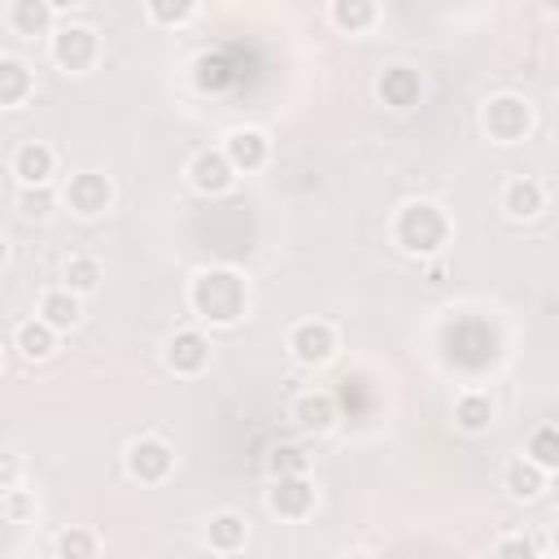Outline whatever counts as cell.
<instances>
[{
	"label": "cell",
	"mask_w": 559,
	"mask_h": 559,
	"mask_svg": "<svg viewBox=\"0 0 559 559\" xmlns=\"http://www.w3.org/2000/svg\"><path fill=\"white\" fill-rule=\"evenodd\" d=\"M188 306L197 319H205L214 328H231L249 310V284L231 266H205L188 284Z\"/></svg>",
	"instance_id": "cell-1"
},
{
	"label": "cell",
	"mask_w": 559,
	"mask_h": 559,
	"mask_svg": "<svg viewBox=\"0 0 559 559\" xmlns=\"http://www.w3.org/2000/svg\"><path fill=\"white\" fill-rule=\"evenodd\" d=\"M441 354H445L450 367L476 376V371H485V367L498 362L502 341H498V332H493L480 314H463V319H454V323L441 332Z\"/></svg>",
	"instance_id": "cell-2"
},
{
	"label": "cell",
	"mask_w": 559,
	"mask_h": 559,
	"mask_svg": "<svg viewBox=\"0 0 559 559\" xmlns=\"http://www.w3.org/2000/svg\"><path fill=\"white\" fill-rule=\"evenodd\" d=\"M393 240H397V249H406L415 258H432L450 240V218L432 201H406L393 218Z\"/></svg>",
	"instance_id": "cell-3"
},
{
	"label": "cell",
	"mask_w": 559,
	"mask_h": 559,
	"mask_svg": "<svg viewBox=\"0 0 559 559\" xmlns=\"http://www.w3.org/2000/svg\"><path fill=\"white\" fill-rule=\"evenodd\" d=\"M480 122H485L489 140H498V144H520V140L533 131V105H528L524 96H515V92H502V96H489Z\"/></svg>",
	"instance_id": "cell-4"
},
{
	"label": "cell",
	"mask_w": 559,
	"mask_h": 559,
	"mask_svg": "<svg viewBox=\"0 0 559 559\" xmlns=\"http://www.w3.org/2000/svg\"><path fill=\"white\" fill-rule=\"evenodd\" d=\"M96 52H100V39H96L92 26H83V22H66V26L52 31V61H57L66 74H83V70H92Z\"/></svg>",
	"instance_id": "cell-5"
},
{
	"label": "cell",
	"mask_w": 559,
	"mask_h": 559,
	"mask_svg": "<svg viewBox=\"0 0 559 559\" xmlns=\"http://www.w3.org/2000/svg\"><path fill=\"white\" fill-rule=\"evenodd\" d=\"M314 502H319V493H314V480L306 472L271 476V489H266L271 515H280V520H306L314 511Z\"/></svg>",
	"instance_id": "cell-6"
},
{
	"label": "cell",
	"mask_w": 559,
	"mask_h": 559,
	"mask_svg": "<svg viewBox=\"0 0 559 559\" xmlns=\"http://www.w3.org/2000/svg\"><path fill=\"white\" fill-rule=\"evenodd\" d=\"M127 472L140 485H162L175 472V450L162 437H135L127 445Z\"/></svg>",
	"instance_id": "cell-7"
},
{
	"label": "cell",
	"mask_w": 559,
	"mask_h": 559,
	"mask_svg": "<svg viewBox=\"0 0 559 559\" xmlns=\"http://www.w3.org/2000/svg\"><path fill=\"white\" fill-rule=\"evenodd\" d=\"M66 205H70L79 218L105 214V210L114 205V183H109V175H100V170H79V175H70V183H66Z\"/></svg>",
	"instance_id": "cell-8"
},
{
	"label": "cell",
	"mask_w": 559,
	"mask_h": 559,
	"mask_svg": "<svg viewBox=\"0 0 559 559\" xmlns=\"http://www.w3.org/2000/svg\"><path fill=\"white\" fill-rule=\"evenodd\" d=\"M288 349H293V358L301 367H323L336 354V328L323 323V319H306V323H297L288 332Z\"/></svg>",
	"instance_id": "cell-9"
},
{
	"label": "cell",
	"mask_w": 559,
	"mask_h": 559,
	"mask_svg": "<svg viewBox=\"0 0 559 559\" xmlns=\"http://www.w3.org/2000/svg\"><path fill=\"white\" fill-rule=\"evenodd\" d=\"M223 157L231 162L236 175H253V170L266 166L271 140H266L258 127H236V131H227V140H223Z\"/></svg>",
	"instance_id": "cell-10"
},
{
	"label": "cell",
	"mask_w": 559,
	"mask_h": 559,
	"mask_svg": "<svg viewBox=\"0 0 559 559\" xmlns=\"http://www.w3.org/2000/svg\"><path fill=\"white\" fill-rule=\"evenodd\" d=\"M188 183H192L201 197H223V192L236 183V170H231V162L223 157V148H201V153L188 162Z\"/></svg>",
	"instance_id": "cell-11"
},
{
	"label": "cell",
	"mask_w": 559,
	"mask_h": 559,
	"mask_svg": "<svg viewBox=\"0 0 559 559\" xmlns=\"http://www.w3.org/2000/svg\"><path fill=\"white\" fill-rule=\"evenodd\" d=\"M166 367L175 376H201L210 367V341H205V332H197V328L175 332L166 341Z\"/></svg>",
	"instance_id": "cell-12"
},
{
	"label": "cell",
	"mask_w": 559,
	"mask_h": 559,
	"mask_svg": "<svg viewBox=\"0 0 559 559\" xmlns=\"http://www.w3.org/2000/svg\"><path fill=\"white\" fill-rule=\"evenodd\" d=\"M419 92H424V83H419V74H415L411 66H389V70L376 79V96H380L389 109H397V114L415 109V105H419Z\"/></svg>",
	"instance_id": "cell-13"
},
{
	"label": "cell",
	"mask_w": 559,
	"mask_h": 559,
	"mask_svg": "<svg viewBox=\"0 0 559 559\" xmlns=\"http://www.w3.org/2000/svg\"><path fill=\"white\" fill-rule=\"evenodd\" d=\"M236 79H240V70L231 66V57H227V48H214V52H201V57L192 61V83H197L201 92H210V96H218V92H227V87H236Z\"/></svg>",
	"instance_id": "cell-14"
},
{
	"label": "cell",
	"mask_w": 559,
	"mask_h": 559,
	"mask_svg": "<svg viewBox=\"0 0 559 559\" xmlns=\"http://www.w3.org/2000/svg\"><path fill=\"white\" fill-rule=\"evenodd\" d=\"M336 419H341V406H336L332 393H301L293 402V424L301 432H328Z\"/></svg>",
	"instance_id": "cell-15"
},
{
	"label": "cell",
	"mask_w": 559,
	"mask_h": 559,
	"mask_svg": "<svg viewBox=\"0 0 559 559\" xmlns=\"http://www.w3.org/2000/svg\"><path fill=\"white\" fill-rule=\"evenodd\" d=\"M57 170V153L44 144V140H26L17 153H13V175L22 183H48Z\"/></svg>",
	"instance_id": "cell-16"
},
{
	"label": "cell",
	"mask_w": 559,
	"mask_h": 559,
	"mask_svg": "<svg viewBox=\"0 0 559 559\" xmlns=\"http://www.w3.org/2000/svg\"><path fill=\"white\" fill-rule=\"evenodd\" d=\"M502 210H507L511 218H537V214L546 210V188H542L537 179L520 175V179H511V183L502 188Z\"/></svg>",
	"instance_id": "cell-17"
},
{
	"label": "cell",
	"mask_w": 559,
	"mask_h": 559,
	"mask_svg": "<svg viewBox=\"0 0 559 559\" xmlns=\"http://www.w3.org/2000/svg\"><path fill=\"white\" fill-rule=\"evenodd\" d=\"M39 319H44L48 328H57V332H70V328L83 319L79 293H74V288H48V293L39 297Z\"/></svg>",
	"instance_id": "cell-18"
},
{
	"label": "cell",
	"mask_w": 559,
	"mask_h": 559,
	"mask_svg": "<svg viewBox=\"0 0 559 559\" xmlns=\"http://www.w3.org/2000/svg\"><path fill=\"white\" fill-rule=\"evenodd\" d=\"M52 9H48V0H13L9 4V26H13V35H22V39H39V35H52Z\"/></svg>",
	"instance_id": "cell-19"
},
{
	"label": "cell",
	"mask_w": 559,
	"mask_h": 559,
	"mask_svg": "<svg viewBox=\"0 0 559 559\" xmlns=\"http://www.w3.org/2000/svg\"><path fill=\"white\" fill-rule=\"evenodd\" d=\"M205 542H210V550H218V555H236V550H245V542H249V524H245V515H236V511H218V515L210 520V528H205Z\"/></svg>",
	"instance_id": "cell-20"
},
{
	"label": "cell",
	"mask_w": 559,
	"mask_h": 559,
	"mask_svg": "<svg viewBox=\"0 0 559 559\" xmlns=\"http://www.w3.org/2000/svg\"><path fill=\"white\" fill-rule=\"evenodd\" d=\"M31 92H35V79H31V70H26V61H17V57H0V109H17V105H26Z\"/></svg>",
	"instance_id": "cell-21"
},
{
	"label": "cell",
	"mask_w": 559,
	"mask_h": 559,
	"mask_svg": "<svg viewBox=\"0 0 559 559\" xmlns=\"http://www.w3.org/2000/svg\"><path fill=\"white\" fill-rule=\"evenodd\" d=\"M502 485H507V493H511L515 502H533V498L546 489V472H542L537 463H528V459H515V463H507Z\"/></svg>",
	"instance_id": "cell-22"
},
{
	"label": "cell",
	"mask_w": 559,
	"mask_h": 559,
	"mask_svg": "<svg viewBox=\"0 0 559 559\" xmlns=\"http://www.w3.org/2000/svg\"><path fill=\"white\" fill-rule=\"evenodd\" d=\"M454 424L463 432H485L493 424V397L480 393V389H467L459 402H454Z\"/></svg>",
	"instance_id": "cell-23"
},
{
	"label": "cell",
	"mask_w": 559,
	"mask_h": 559,
	"mask_svg": "<svg viewBox=\"0 0 559 559\" xmlns=\"http://www.w3.org/2000/svg\"><path fill=\"white\" fill-rule=\"evenodd\" d=\"M17 349H22V358H31V362L52 358V349H57V328H48L39 314L26 319V323L17 328Z\"/></svg>",
	"instance_id": "cell-24"
},
{
	"label": "cell",
	"mask_w": 559,
	"mask_h": 559,
	"mask_svg": "<svg viewBox=\"0 0 559 559\" xmlns=\"http://www.w3.org/2000/svg\"><path fill=\"white\" fill-rule=\"evenodd\" d=\"M376 0H332V22L345 31V35H362L376 26Z\"/></svg>",
	"instance_id": "cell-25"
},
{
	"label": "cell",
	"mask_w": 559,
	"mask_h": 559,
	"mask_svg": "<svg viewBox=\"0 0 559 559\" xmlns=\"http://www.w3.org/2000/svg\"><path fill=\"white\" fill-rule=\"evenodd\" d=\"M524 459L537 463L542 472H555V467H559V428H555V424L533 428V437H528V454H524Z\"/></svg>",
	"instance_id": "cell-26"
},
{
	"label": "cell",
	"mask_w": 559,
	"mask_h": 559,
	"mask_svg": "<svg viewBox=\"0 0 559 559\" xmlns=\"http://www.w3.org/2000/svg\"><path fill=\"white\" fill-rule=\"evenodd\" d=\"M144 9H148V17H153L157 26H166V31L188 26V22L197 17V0H144Z\"/></svg>",
	"instance_id": "cell-27"
},
{
	"label": "cell",
	"mask_w": 559,
	"mask_h": 559,
	"mask_svg": "<svg viewBox=\"0 0 559 559\" xmlns=\"http://www.w3.org/2000/svg\"><path fill=\"white\" fill-rule=\"evenodd\" d=\"M100 275H105V271H100L96 258H70V262H66V288H74L79 297H83V293H96V288H100Z\"/></svg>",
	"instance_id": "cell-28"
},
{
	"label": "cell",
	"mask_w": 559,
	"mask_h": 559,
	"mask_svg": "<svg viewBox=\"0 0 559 559\" xmlns=\"http://www.w3.org/2000/svg\"><path fill=\"white\" fill-rule=\"evenodd\" d=\"M17 210L26 218H48L57 210V192L48 183H22V197H17Z\"/></svg>",
	"instance_id": "cell-29"
},
{
	"label": "cell",
	"mask_w": 559,
	"mask_h": 559,
	"mask_svg": "<svg viewBox=\"0 0 559 559\" xmlns=\"http://www.w3.org/2000/svg\"><path fill=\"white\" fill-rule=\"evenodd\" d=\"M306 467H310V454L301 445H271V454H266L271 476H293V472H306Z\"/></svg>",
	"instance_id": "cell-30"
},
{
	"label": "cell",
	"mask_w": 559,
	"mask_h": 559,
	"mask_svg": "<svg viewBox=\"0 0 559 559\" xmlns=\"http://www.w3.org/2000/svg\"><path fill=\"white\" fill-rule=\"evenodd\" d=\"M52 550H57L61 559H92V555L100 550V542H96V533H87V528H66Z\"/></svg>",
	"instance_id": "cell-31"
},
{
	"label": "cell",
	"mask_w": 559,
	"mask_h": 559,
	"mask_svg": "<svg viewBox=\"0 0 559 559\" xmlns=\"http://www.w3.org/2000/svg\"><path fill=\"white\" fill-rule=\"evenodd\" d=\"M4 498H0V511H4V520L9 524H22V520H31L35 515V498L26 493V489H17V485H9V489H0Z\"/></svg>",
	"instance_id": "cell-32"
},
{
	"label": "cell",
	"mask_w": 559,
	"mask_h": 559,
	"mask_svg": "<svg viewBox=\"0 0 559 559\" xmlns=\"http://www.w3.org/2000/svg\"><path fill=\"white\" fill-rule=\"evenodd\" d=\"M17 480H22V459L13 450H0V489H9Z\"/></svg>",
	"instance_id": "cell-33"
},
{
	"label": "cell",
	"mask_w": 559,
	"mask_h": 559,
	"mask_svg": "<svg viewBox=\"0 0 559 559\" xmlns=\"http://www.w3.org/2000/svg\"><path fill=\"white\" fill-rule=\"evenodd\" d=\"M493 555H524V559H533V555H537V546H533L528 537H502V542L493 546Z\"/></svg>",
	"instance_id": "cell-34"
},
{
	"label": "cell",
	"mask_w": 559,
	"mask_h": 559,
	"mask_svg": "<svg viewBox=\"0 0 559 559\" xmlns=\"http://www.w3.org/2000/svg\"><path fill=\"white\" fill-rule=\"evenodd\" d=\"M428 284H445V262H432L428 266Z\"/></svg>",
	"instance_id": "cell-35"
},
{
	"label": "cell",
	"mask_w": 559,
	"mask_h": 559,
	"mask_svg": "<svg viewBox=\"0 0 559 559\" xmlns=\"http://www.w3.org/2000/svg\"><path fill=\"white\" fill-rule=\"evenodd\" d=\"M74 4H83V0H48L52 13H66V9H74Z\"/></svg>",
	"instance_id": "cell-36"
},
{
	"label": "cell",
	"mask_w": 559,
	"mask_h": 559,
	"mask_svg": "<svg viewBox=\"0 0 559 559\" xmlns=\"http://www.w3.org/2000/svg\"><path fill=\"white\" fill-rule=\"evenodd\" d=\"M4 262H9V240L0 236V266H4Z\"/></svg>",
	"instance_id": "cell-37"
},
{
	"label": "cell",
	"mask_w": 559,
	"mask_h": 559,
	"mask_svg": "<svg viewBox=\"0 0 559 559\" xmlns=\"http://www.w3.org/2000/svg\"><path fill=\"white\" fill-rule=\"evenodd\" d=\"M542 4H546V9H555V4H559V0H542Z\"/></svg>",
	"instance_id": "cell-38"
}]
</instances>
